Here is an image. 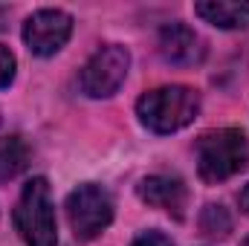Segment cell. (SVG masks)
<instances>
[{
  "label": "cell",
  "instance_id": "6da1fadb",
  "mask_svg": "<svg viewBox=\"0 0 249 246\" xmlns=\"http://www.w3.org/2000/svg\"><path fill=\"white\" fill-rule=\"evenodd\" d=\"M200 113V93L186 84H165L148 90L136 102V116L154 133H174L194 122Z\"/></svg>",
  "mask_w": 249,
  "mask_h": 246
},
{
  "label": "cell",
  "instance_id": "7a4b0ae2",
  "mask_svg": "<svg viewBox=\"0 0 249 246\" xmlns=\"http://www.w3.org/2000/svg\"><path fill=\"white\" fill-rule=\"evenodd\" d=\"M249 165V139L244 130L220 127L197 139V171L206 183H220Z\"/></svg>",
  "mask_w": 249,
  "mask_h": 246
},
{
  "label": "cell",
  "instance_id": "3957f363",
  "mask_svg": "<svg viewBox=\"0 0 249 246\" xmlns=\"http://www.w3.org/2000/svg\"><path fill=\"white\" fill-rule=\"evenodd\" d=\"M15 226L26 246H55L58 226H55V206L50 197V183L44 177H32L23 185L20 200L15 206Z\"/></svg>",
  "mask_w": 249,
  "mask_h": 246
},
{
  "label": "cell",
  "instance_id": "277c9868",
  "mask_svg": "<svg viewBox=\"0 0 249 246\" xmlns=\"http://www.w3.org/2000/svg\"><path fill=\"white\" fill-rule=\"evenodd\" d=\"M67 220L70 229L78 241H93L99 238L110 220H113V200L110 194L96 183H84L67 197Z\"/></svg>",
  "mask_w": 249,
  "mask_h": 246
},
{
  "label": "cell",
  "instance_id": "5b68a950",
  "mask_svg": "<svg viewBox=\"0 0 249 246\" xmlns=\"http://www.w3.org/2000/svg\"><path fill=\"white\" fill-rule=\"evenodd\" d=\"M130 70V53L122 44H105L99 47L90 61L81 67V90L90 99H107L113 96Z\"/></svg>",
  "mask_w": 249,
  "mask_h": 246
},
{
  "label": "cell",
  "instance_id": "8992f818",
  "mask_svg": "<svg viewBox=\"0 0 249 246\" xmlns=\"http://www.w3.org/2000/svg\"><path fill=\"white\" fill-rule=\"evenodd\" d=\"M72 35V18L61 9H41L23 23V44L32 55L50 58L61 50Z\"/></svg>",
  "mask_w": 249,
  "mask_h": 246
},
{
  "label": "cell",
  "instance_id": "52a82bcc",
  "mask_svg": "<svg viewBox=\"0 0 249 246\" xmlns=\"http://www.w3.org/2000/svg\"><path fill=\"white\" fill-rule=\"evenodd\" d=\"M160 53L168 64H180V67H191V64L203 61V41L194 29H188L186 23H168L160 29Z\"/></svg>",
  "mask_w": 249,
  "mask_h": 246
},
{
  "label": "cell",
  "instance_id": "ba28073f",
  "mask_svg": "<svg viewBox=\"0 0 249 246\" xmlns=\"http://www.w3.org/2000/svg\"><path fill=\"white\" fill-rule=\"evenodd\" d=\"M136 191H139V197H142L148 206L174 211L177 217L183 214V206H186V185L180 183L177 177L151 174V177H145L142 183L136 185Z\"/></svg>",
  "mask_w": 249,
  "mask_h": 246
},
{
  "label": "cell",
  "instance_id": "9c48e42d",
  "mask_svg": "<svg viewBox=\"0 0 249 246\" xmlns=\"http://www.w3.org/2000/svg\"><path fill=\"white\" fill-rule=\"evenodd\" d=\"M194 12L220 29H247L249 26V3H235V0H203L194 6Z\"/></svg>",
  "mask_w": 249,
  "mask_h": 246
},
{
  "label": "cell",
  "instance_id": "30bf717a",
  "mask_svg": "<svg viewBox=\"0 0 249 246\" xmlns=\"http://www.w3.org/2000/svg\"><path fill=\"white\" fill-rule=\"evenodd\" d=\"M29 165V148L20 136H0V180L18 177Z\"/></svg>",
  "mask_w": 249,
  "mask_h": 246
},
{
  "label": "cell",
  "instance_id": "8fae6325",
  "mask_svg": "<svg viewBox=\"0 0 249 246\" xmlns=\"http://www.w3.org/2000/svg\"><path fill=\"white\" fill-rule=\"evenodd\" d=\"M12 78H15V55L9 53V47L0 44V90L9 87Z\"/></svg>",
  "mask_w": 249,
  "mask_h": 246
},
{
  "label": "cell",
  "instance_id": "7c38bea8",
  "mask_svg": "<svg viewBox=\"0 0 249 246\" xmlns=\"http://www.w3.org/2000/svg\"><path fill=\"white\" fill-rule=\"evenodd\" d=\"M133 246H174L171 244V238L168 235H162V232H157V229H151V232H142Z\"/></svg>",
  "mask_w": 249,
  "mask_h": 246
},
{
  "label": "cell",
  "instance_id": "4fadbf2b",
  "mask_svg": "<svg viewBox=\"0 0 249 246\" xmlns=\"http://www.w3.org/2000/svg\"><path fill=\"white\" fill-rule=\"evenodd\" d=\"M241 209H244V211L249 214V185L244 188V191H241Z\"/></svg>",
  "mask_w": 249,
  "mask_h": 246
},
{
  "label": "cell",
  "instance_id": "5bb4252c",
  "mask_svg": "<svg viewBox=\"0 0 249 246\" xmlns=\"http://www.w3.org/2000/svg\"><path fill=\"white\" fill-rule=\"evenodd\" d=\"M244 246H249V238H247V241H244Z\"/></svg>",
  "mask_w": 249,
  "mask_h": 246
}]
</instances>
